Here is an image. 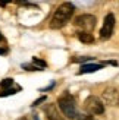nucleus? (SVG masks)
Masks as SVG:
<instances>
[{
    "mask_svg": "<svg viewBox=\"0 0 119 120\" xmlns=\"http://www.w3.org/2000/svg\"><path fill=\"white\" fill-rule=\"evenodd\" d=\"M74 4L72 3H62L59 8L55 10V13L52 16V21H50V28L53 29H60L63 28L66 23L71 21V18L74 15Z\"/></svg>",
    "mask_w": 119,
    "mask_h": 120,
    "instance_id": "1",
    "label": "nucleus"
},
{
    "mask_svg": "<svg viewBox=\"0 0 119 120\" xmlns=\"http://www.w3.org/2000/svg\"><path fill=\"white\" fill-rule=\"evenodd\" d=\"M57 104H59V109L62 110V113L66 117H69V119L76 117V104H75V100L71 94L65 92L62 97H59Z\"/></svg>",
    "mask_w": 119,
    "mask_h": 120,
    "instance_id": "2",
    "label": "nucleus"
},
{
    "mask_svg": "<svg viewBox=\"0 0 119 120\" xmlns=\"http://www.w3.org/2000/svg\"><path fill=\"white\" fill-rule=\"evenodd\" d=\"M75 26L79 28V32H88L91 34L94 26H96V18L93 15H79L78 18L75 19Z\"/></svg>",
    "mask_w": 119,
    "mask_h": 120,
    "instance_id": "3",
    "label": "nucleus"
},
{
    "mask_svg": "<svg viewBox=\"0 0 119 120\" xmlns=\"http://www.w3.org/2000/svg\"><path fill=\"white\" fill-rule=\"evenodd\" d=\"M84 107L90 114H103L104 113V104L96 95H90L84 101Z\"/></svg>",
    "mask_w": 119,
    "mask_h": 120,
    "instance_id": "4",
    "label": "nucleus"
},
{
    "mask_svg": "<svg viewBox=\"0 0 119 120\" xmlns=\"http://www.w3.org/2000/svg\"><path fill=\"white\" fill-rule=\"evenodd\" d=\"M113 29H115V16L113 13H107L103 21V25H102V29H100V40H109L113 34Z\"/></svg>",
    "mask_w": 119,
    "mask_h": 120,
    "instance_id": "5",
    "label": "nucleus"
},
{
    "mask_svg": "<svg viewBox=\"0 0 119 120\" xmlns=\"http://www.w3.org/2000/svg\"><path fill=\"white\" fill-rule=\"evenodd\" d=\"M118 101H119L118 89H115V88H107L103 92V104L113 105V104H118Z\"/></svg>",
    "mask_w": 119,
    "mask_h": 120,
    "instance_id": "6",
    "label": "nucleus"
},
{
    "mask_svg": "<svg viewBox=\"0 0 119 120\" xmlns=\"http://www.w3.org/2000/svg\"><path fill=\"white\" fill-rule=\"evenodd\" d=\"M44 113H46V119L47 120H63V117L59 114V111L56 110V107L53 104H49L44 107Z\"/></svg>",
    "mask_w": 119,
    "mask_h": 120,
    "instance_id": "7",
    "label": "nucleus"
},
{
    "mask_svg": "<svg viewBox=\"0 0 119 120\" xmlns=\"http://www.w3.org/2000/svg\"><path fill=\"white\" fill-rule=\"evenodd\" d=\"M103 66L102 64H97V63H88V64H82L81 66V70L79 73H94V72H97L99 69H102Z\"/></svg>",
    "mask_w": 119,
    "mask_h": 120,
    "instance_id": "8",
    "label": "nucleus"
},
{
    "mask_svg": "<svg viewBox=\"0 0 119 120\" xmlns=\"http://www.w3.org/2000/svg\"><path fill=\"white\" fill-rule=\"evenodd\" d=\"M78 40L82 41V43H87V44H90L94 41L93 34H88V32H78Z\"/></svg>",
    "mask_w": 119,
    "mask_h": 120,
    "instance_id": "9",
    "label": "nucleus"
},
{
    "mask_svg": "<svg viewBox=\"0 0 119 120\" xmlns=\"http://www.w3.org/2000/svg\"><path fill=\"white\" fill-rule=\"evenodd\" d=\"M18 91H21V88L18 86V88H10V89H4V91L0 92V97H8V95H13L16 94Z\"/></svg>",
    "mask_w": 119,
    "mask_h": 120,
    "instance_id": "10",
    "label": "nucleus"
},
{
    "mask_svg": "<svg viewBox=\"0 0 119 120\" xmlns=\"http://www.w3.org/2000/svg\"><path fill=\"white\" fill-rule=\"evenodd\" d=\"M32 62H34V64H35V68H38L40 70H43V68H46V66H47L44 60H40L38 57H34Z\"/></svg>",
    "mask_w": 119,
    "mask_h": 120,
    "instance_id": "11",
    "label": "nucleus"
},
{
    "mask_svg": "<svg viewBox=\"0 0 119 120\" xmlns=\"http://www.w3.org/2000/svg\"><path fill=\"white\" fill-rule=\"evenodd\" d=\"M12 85H13V79H10V78H6V79H3L2 82H0V86L6 88V89H8L9 86H12Z\"/></svg>",
    "mask_w": 119,
    "mask_h": 120,
    "instance_id": "12",
    "label": "nucleus"
},
{
    "mask_svg": "<svg viewBox=\"0 0 119 120\" xmlns=\"http://www.w3.org/2000/svg\"><path fill=\"white\" fill-rule=\"evenodd\" d=\"M22 68L25 69V70H40L38 68H35V66H32V64H27V63L22 64Z\"/></svg>",
    "mask_w": 119,
    "mask_h": 120,
    "instance_id": "13",
    "label": "nucleus"
},
{
    "mask_svg": "<svg viewBox=\"0 0 119 120\" xmlns=\"http://www.w3.org/2000/svg\"><path fill=\"white\" fill-rule=\"evenodd\" d=\"M78 120H94V117L88 116V114H81V116H78Z\"/></svg>",
    "mask_w": 119,
    "mask_h": 120,
    "instance_id": "14",
    "label": "nucleus"
},
{
    "mask_svg": "<svg viewBox=\"0 0 119 120\" xmlns=\"http://www.w3.org/2000/svg\"><path fill=\"white\" fill-rule=\"evenodd\" d=\"M43 101H46V97H40L38 100H35V101H34V104H32V105L35 107V105H38L40 103H43Z\"/></svg>",
    "mask_w": 119,
    "mask_h": 120,
    "instance_id": "15",
    "label": "nucleus"
},
{
    "mask_svg": "<svg viewBox=\"0 0 119 120\" xmlns=\"http://www.w3.org/2000/svg\"><path fill=\"white\" fill-rule=\"evenodd\" d=\"M0 54H6V49H0Z\"/></svg>",
    "mask_w": 119,
    "mask_h": 120,
    "instance_id": "16",
    "label": "nucleus"
},
{
    "mask_svg": "<svg viewBox=\"0 0 119 120\" xmlns=\"http://www.w3.org/2000/svg\"><path fill=\"white\" fill-rule=\"evenodd\" d=\"M0 41H3V35H2V32H0Z\"/></svg>",
    "mask_w": 119,
    "mask_h": 120,
    "instance_id": "17",
    "label": "nucleus"
},
{
    "mask_svg": "<svg viewBox=\"0 0 119 120\" xmlns=\"http://www.w3.org/2000/svg\"><path fill=\"white\" fill-rule=\"evenodd\" d=\"M19 120H28V119H25V117H22V119H19Z\"/></svg>",
    "mask_w": 119,
    "mask_h": 120,
    "instance_id": "18",
    "label": "nucleus"
},
{
    "mask_svg": "<svg viewBox=\"0 0 119 120\" xmlns=\"http://www.w3.org/2000/svg\"><path fill=\"white\" fill-rule=\"evenodd\" d=\"M35 120H38V119H37V117H35Z\"/></svg>",
    "mask_w": 119,
    "mask_h": 120,
    "instance_id": "19",
    "label": "nucleus"
},
{
    "mask_svg": "<svg viewBox=\"0 0 119 120\" xmlns=\"http://www.w3.org/2000/svg\"><path fill=\"white\" fill-rule=\"evenodd\" d=\"M118 104H119V101H118Z\"/></svg>",
    "mask_w": 119,
    "mask_h": 120,
    "instance_id": "20",
    "label": "nucleus"
}]
</instances>
